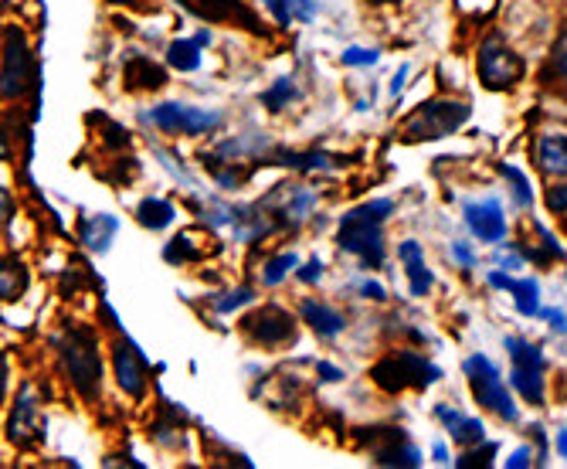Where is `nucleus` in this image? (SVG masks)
<instances>
[{
  "label": "nucleus",
  "mask_w": 567,
  "mask_h": 469,
  "mask_svg": "<svg viewBox=\"0 0 567 469\" xmlns=\"http://www.w3.org/2000/svg\"><path fill=\"white\" fill-rule=\"evenodd\" d=\"M378 62H381V51L378 48H360V44H353V48L343 51V65H353V69H360V65H378Z\"/></svg>",
  "instance_id": "473e14b6"
},
{
  "label": "nucleus",
  "mask_w": 567,
  "mask_h": 469,
  "mask_svg": "<svg viewBox=\"0 0 567 469\" xmlns=\"http://www.w3.org/2000/svg\"><path fill=\"white\" fill-rule=\"evenodd\" d=\"M177 207L167 197H146L136 204V222L150 232H164L167 225H174Z\"/></svg>",
  "instance_id": "aec40b11"
},
{
  "label": "nucleus",
  "mask_w": 567,
  "mask_h": 469,
  "mask_svg": "<svg viewBox=\"0 0 567 469\" xmlns=\"http://www.w3.org/2000/svg\"><path fill=\"white\" fill-rule=\"evenodd\" d=\"M530 462H534V459H530V449H527V446H520L517 452H513V456L506 459V466H509V469H527Z\"/></svg>",
  "instance_id": "79ce46f5"
},
{
  "label": "nucleus",
  "mask_w": 567,
  "mask_h": 469,
  "mask_svg": "<svg viewBox=\"0 0 567 469\" xmlns=\"http://www.w3.org/2000/svg\"><path fill=\"white\" fill-rule=\"evenodd\" d=\"M557 452L567 459V429H560V432H557Z\"/></svg>",
  "instance_id": "8fccbe9b"
},
{
  "label": "nucleus",
  "mask_w": 567,
  "mask_h": 469,
  "mask_svg": "<svg viewBox=\"0 0 567 469\" xmlns=\"http://www.w3.org/2000/svg\"><path fill=\"white\" fill-rule=\"evenodd\" d=\"M371 456L378 466H422V449L411 446L401 429H378Z\"/></svg>",
  "instance_id": "f8f14e48"
},
{
  "label": "nucleus",
  "mask_w": 567,
  "mask_h": 469,
  "mask_svg": "<svg viewBox=\"0 0 567 469\" xmlns=\"http://www.w3.org/2000/svg\"><path fill=\"white\" fill-rule=\"evenodd\" d=\"M296 266H299V255L296 252H282V255L269 258V263L262 266V283L266 286H279L289 273H296Z\"/></svg>",
  "instance_id": "c756f323"
},
{
  "label": "nucleus",
  "mask_w": 567,
  "mask_h": 469,
  "mask_svg": "<svg viewBox=\"0 0 567 469\" xmlns=\"http://www.w3.org/2000/svg\"><path fill=\"white\" fill-rule=\"evenodd\" d=\"M452 255H455L458 263L466 266V269H473V266H476V252H473L466 242H452Z\"/></svg>",
  "instance_id": "58836bf2"
},
{
  "label": "nucleus",
  "mask_w": 567,
  "mask_h": 469,
  "mask_svg": "<svg viewBox=\"0 0 567 469\" xmlns=\"http://www.w3.org/2000/svg\"><path fill=\"white\" fill-rule=\"evenodd\" d=\"M524 258H527V252L524 248H517V245H503L499 248V266L509 273V269H524Z\"/></svg>",
  "instance_id": "c9c22d12"
},
{
  "label": "nucleus",
  "mask_w": 567,
  "mask_h": 469,
  "mask_svg": "<svg viewBox=\"0 0 567 469\" xmlns=\"http://www.w3.org/2000/svg\"><path fill=\"white\" fill-rule=\"evenodd\" d=\"M544 204H547V212H550V215H557V218H567V181H560V184L547 187V194H544Z\"/></svg>",
  "instance_id": "72a5a7b5"
},
{
  "label": "nucleus",
  "mask_w": 567,
  "mask_h": 469,
  "mask_svg": "<svg viewBox=\"0 0 567 469\" xmlns=\"http://www.w3.org/2000/svg\"><path fill=\"white\" fill-rule=\"evenodd\" d=\"M449 436L458 449H470V446H480L486 439V426L480 419H466V415H462V419L449 429Z\"/></svg>",
  "instance_id": "c85d7f7f"
},
{
  "label": "nucleus",
  "mask_w": 567,
  "mask_h": 469,
  "mask_svg": "<svg viewBox=\"0 0 567 469\" xmlns=\"http://www.w3.org/2000/svg\"><path fill=\"white\" fill-rule=\"evenodd\" d=\"M102 130H106V146H130V133L120 126V123H113V120H102Z\"/></svg>",
  "instance_id": "e433bc0d"
},
{
  "label": "nucleus",
  "mask_w": 567,
  "mask_h": 469,
  "mask_svg": "<svg viewBox=\"0 0 567 469\" xmlns=\"http://www.w3.org/2000/svg\"><path fill=\"white\" fill-rule=\"evenodd\" d=\"M113 368H116V381H120V388L126 391V395H133V398H143L146 395V368H143V357H140V350L123 337V340H116V347H113Z\"/></svg>",
  "instance_id": "ddd939ff"
},
{
  "label": "nucleus",
  "mask_w": 567,
  "mask_h": 469,
  "mask_svg": "<svg viewBox=\"0 0 567 469\" xmlns=\"http://www.w3.org/2000/svg\"><path fill=\"white\" fill-rule=\"evenodd\" d=\"M116 228H120V222L113 215H95V218L82 222V245L89 252H110Z\"/></svg>",
  "instance_id": "412c9836"
},
{
  "label": "nucleus",
  "mask_w": 567,
  "mask_h": 469,
  "mask_svg": "<svg viewBox=\"0 0 567 469\" xmlns=\"http://www.w3.org/2000/svg\"><path fill=\"white\" fill-rule=\"evenodd\" d=\"M435 462H439V466H449V462H452V459H449V449H445V446H435Z\"/></svg>",
  "instance_id": "09e8293b"
},
{
  "label": "nucleus",
  "mask_w": 567,
  "mask_h": 469,
  "mask_svg": "<svg viewBox=\"0 0 567 469\" xmlns=\"http://www.w3.org/2000/svg\"><path fill=\"white\" fill-rule=\"evenodd\" d=\"M24 289H28V266L18 255H8L4 273H0V293H4L8 303H14Z\"/></svg>",
  "instance_id": "a878e982"
},
{
  "label": "nucleus",
  "mask_w": 567,
  "mask_h": 469,
  "mask_svg": "<svg viewBox=\"0 0 567 469\" xmlns=\"http://www.w3.org/2000/svg\"><path fill=\"white\" fill-rule=\"evenodd\" d=\"M499 174L513 184V197H517L520 207H530L534 204V191H530V181L513 167V164H499Z\"/></svg>",
  "instance_id": "7c9ffc66"
},
{
  "label": "nucleus",
  "mask_w": 567,
  "mask_h": 469,
  "mask_svg": "<svg viewBox=\"0 0 567 469\" xmlns=\"http://www.w3.org/2000/svg\"><path fill=\"white\" fill-rule=\"evenodd\" d=\"M466 225L470 232L486 242V245H496L506 238V215H503V204L496 197H486V201H473L466 204Z\"/></svg>",
  "instance_id": "9b49d317"
},
{
  "label": "nucleus",
  "mask_w": 567,
  "mask_h": 469,
  "mask_svg": "<svg viewBox=\"0 0 567 469\" xmlns=\"http://www.w3.org/2000/svg\"><path fill=\"white\" fill-rule=\"evenodd\" d=\"M150 123H157L164 133L174 136H204L218 130L221 113L218 110H200V106H184V102H161L146 113Z\"/></svg>",
  "instance_id": "6e6552de"
},
{
  "label": "nucleus",
  "mask_w": 567,
  "mask_h": 469,
  "mask_svg": "<svg viewBox=\"0 0 567 469\" xmlns=\"http://www.w3.org/2000/svg\"><path fill=\"white\" fill-rule=\"evenodd\" d=\"M218 252V245H197V232H181L174 235V242H167L164 258L167 263H197V258Z\"/></svg>",
  "instance_id": "4be33fe9"
},
{
  "label": "nucleus",
  "mask_w": 567,
  "mask_h": 469,
  "mask_svg": "<svg viewBox=\"0 0 567 469\" xmlns=\"http://www.w3.org/2000/svg\"><path fill=\"white\" fill-rule=\"evenodd\" d=\"M317 375H320L323 381H340V378H343V371H340V368H333V364H327V360H320V364H317Z\"/></svg>",
  "instance_id": "37998d69"
},
{
  "label": "nucleus",
  "mask_w": 567,
  "mask_h": 469,
  "mask_svg": "<svg viewBox=\"0 0 567 469\" xmlns=\"http://www.w3.org/2000/svg\"><path fill=\"white\" fill-rule=\"evenodd\" d=\"M167 85V69L157 65L146 55H133L126 62V89H164Z\"/></svg>",
  "instance_id": "6ab92c4d"
},
{
  "label": "nucleus",
  "mask_w": 567,
  "mask_h": 469,
  "mask_svg": "<svg viewBox=\"0 0 567 469\" xmlns=\"http://www.w3.org/2000/svg\"><path fill=\"white\" fill-rule=\"evenodd\" d=\"M486 279H489V286H493V289H506V293H509V283H513V279H509V273H499V269H493Z\"/></svg>",
  "instance_id": "a18cd8bd"
},
{
  "label": "nucleus",
  "mask_w": 567,
  "mask_h": 469,
  "mask_svg": "<svg viewBox=\"0 0 567 469\" xmlns=\"http://www.w3.org/2000/svg\"><path fill=\"white\" fill-rule=\"evenodd\" d=\"M262 4L269 8V14L282 24V28H289L292 21H313L317 18V0H262Z\"/></svg>",
  "instance_id": "5701e85b"
},
{
  "label": "nucleus",
  "mask_w": 567,
  "mask_h": 469,
  "mask_svg": "<svg viewBox=\"0 0 567 469\" xmlns=\"http://www.w3.org/2000/svg\"><path fill=\"white\" fill-rule=\"evenodd\" d=\"M398 258H401V266H404V276H408V286H411V296H429L432 289V273L425 266V252L415 238H408L398 245Z\"/></svg>",
  "instance_id": "dca6fc26"
},
{
  "label": "nucleus",
  "mask_w": 567,
  "mask_h": 469,
  "mask_svg": "<svg viewBox=\"0 0 567 469\" xmlns=\"http://www.w3.org/2000/svg\"><path fill=\"white\" fill-rule=\"evenodd\" d=\"M540 317L550 320V330L554 334H567V313H560V309H540Z\"/></svg>",
  "instance_id": "ea45409f"
},
{
  "label": "nucleus",
  "mask_w": 567,
  "mask_h": 469,
  "mask_svg": "<svg viewBox=\"0 0 567 469\" xmlns=\"http://www.w3.org/2000/svg\"><path fill=\"white\" fill-rule=\"evenodd\" d=\"M238 327L262 347H282L289 340H296V320L276 303H266L259 309H251L248 317L238 320Z\"/></svg>",
  "instance_id": "9d476101"
},
{
  "label": "nucleus",
  "mask_w": 567,
  "mask_h": 469,
  "mask_svg": "<svg viewBox=\"0 0 567 469\" xmlns=\"http://www.w3.org/2000/svg\"><path fill=\"white\" fill-rule=\"evenodd\" d=\"M496 452H499V446H496V442H486V446L480 442V449H473V446H470L466 452H462V456L455 459V466H458V469H480V466H489Z\"/></svg>",
  "instance_id": "2f4dec72"
},
{
  "label": "nucleus",
  "mask_w": 567,
  "mask_h": 469,
  "mask_svg": "<svg viewBox=\"0 0 567 469\" xmlns=\"http://www.w3.org/2000/svg\"><path fill=\"white\" fill-rule=\"evenodd\" d=\"M476 72H480V82L489 92H506V89H513V85H517L527 75V62L520 59V51H513V44L506 41V34L493 31L480 44Z\"/></svg>",
  "instance_id": "39448f33"
},
{
  "label": "nucleus",
  "mask_w": 567,
  "mask_h": 469,
  "mask_svg": "<svg viewBox=\"0 0 567 469\" xmlns=\"http://www.w3.org/2000/svg\"><path fill=\"white\" fill-rule=\"evenodd\" d=\"M360 296H364V299H374V303L388 299L384 286H381V283H374V279H368V283H360Z\"/></svg>",
  "instance_id": "a19ab883"
},
{
  "label": "nucleus",
  "mask_w": 567,
  "mask_h": 469,
  "mask_svg": "<svg viewBox=\"0 0 567 469\" xmlns=\"http://www.w3.org/2000/svg\"><path fill=\"white\" fill-rule=\"evenodd\" d=\"M470 116H473L470 102H462V99H432V102H422V106L398 126V140L401 143L442 140V136L455 133Z\"/></svg>",
  "instance_id": "f03ea898"
},
{
  "label": "nucleus",
  "mask_w": 567,
  "mask_h": 469,
  "mask_svg": "<svg viewBox=\"0 0 567 469\" xmlns=\"http://www.w3.org/2000/svg\"><path fill=\"white\" fill-rule=\"evenodd\" d=\"M506 354L513 360L509 385L520 391L524 401L544 405L547 401V381H544V354L537 344L524 337H506Z\"/></svg>",
  "instance_id": "0eeeda50"
},
{
  "label": "nucleus",
  "mask_w": 567,
  "mask_h": 469,
  "mask_svg": "<svg viewBox=\"0 0 567 469\" xmlns=\"http://www.w3.org/2000/svg\"><path fill=\"white\" fill-rule=\"evenodd\" d=\"M404 79H408V65H401V69L394 72V82H391V95H401V89H404Z\"/></svg>",
  "instance_id": "49530a36"
},
{
  "label": "nucleus",
  "mask_w": 567,
  "mask_h": 469,
  "mask_svg": "<svg viewBox=\"0 0 567 469\" xmlns=\"http://www.w3.org/2000/svg\"><path fill=\"white\" fill-rule=\"evenodd\" d=\"M462 371H466V378H470V388H473L476 401L483 408H489L496 419H503V422H517L520 419V408H517V401H513L509 388L503 385L496 364L489 357H483V354L466 357Z\"/></svg>",
  "instance_id": "423d86ee"
},
{
  "label": "nucleus",
  "mask_w": 567,
  "mask_h": 469,
  "mask_svg": "<svg viewBox=\"0 0 567 469\" xmlns=\"http://www.w3.org/2000/svg\"><path fill=\"white\" fill-rule=\"evenodd\" d=\"M113 4H126V0H113Z\"/></svg>",
  "instance_id": "603ef678"
},
{
  "label": "nucleus",
  "mask_w": 567,
  "mask_h": 469,
  "mask_svg": "<svg viewBox=\"0 0 567 469\" xmlns=\"http://www.w3.org/2000/svg\"><path fill=\"white\" fill-rule=\"evenodd\" d=\"M534 156H537L540 174L567 181V133H544L537 140Z\"/></svg>",
  "instance_id": "a211bd4d"
},
{
  "label": "nucleus",
  "mask_w": 567,
  "mask_h": 469,
  "mask_svg": "<svg viewBox=\"0 0 567 469\" xmlns=\"http://www.w3.org/2000/svg\"><path fill=\"white\" fill-rule=\"evenodd\" d=\"M435 415H439V419H442L449 429L462 419V411H455V408H449V405H439V408H435Z\"/></svg>",
  "instance_id": "c03bdc74"
},
{
  "label": "nucleus",
  "mask_w": 567,
  "mask_h": 469,
  "mask_svg": "<svg viewBox=\"0 0 567 469\" xmlns=\"http://www.w3.org/2000/svg\"><path fill=\"white\" fill-rule=\"evenodd\" d=\"M547 79L567 85V21L560 24L557 38H554V48H550V62H547Z\"/></svg>",
  "instance_id": "bb28decb"
},
{
  "label": "nucleus",
  "mask_w": 567,
  "mask_h": 469,
  "mask_svg": "<svg viewBox=\"0 0 567 469\" xmlns=\"http://www.w3.org/2000/svg\"><path fill=\"white\" fill-rule=\"evenodd\" d=\"M14 218V201H11V191H4V222Z\"/></svg>",
  "instance_id": "de8ad7c7"
},
{
  "label": "nucleus",
  "mask_w": 567,
  "mask_h": 469,
  "mask_svg": "<svg viewBox=\"0 0 567 469\" xmlns=\"http://www.w3.org/2000/svg\"><path fill=\"white\" fill-rule=\"evenodd\" d=\"M509 296H513V303H517V309L524 313V317H540V283L534 276L513 279Z\"/></svg>",
  "instance_id": "393cba45"
},
{
  "label": "nucleus",
  "mask_w": 567,
  "mask_h": 469,
  "mask_svg": "<svg viewBox=\"0 0 567 469\" xmlns=\"http://www.w3.org/2000/svg\"><path fill=\"white\" fill-rule=\"evenodd\" d=\"M442 378V368L415 350H401V354H391L384 360H378L371 368V381L388 391V395H398V391H408V388H429Z\"/></svg>",
  "instance_id": "20e7f679"
},
{
  "label": "nucleus",
  "mask_w": 567,
  "mask_h": 469,
  "mask_svg": "<svg viewBox=\"0 0 567 469\" xmlns=\"http://www.w3.org/2000/svg\"><path fill=\"white\" fill-rule=\"evenodd\" d=\"M177 4L187 14L204 18V21H238L241 18L251 31H262L259 21H255V14L245 4H238V0H177Z\"/></svg>",
  "instance_id": "2eb2a0df"
},
{
  "label": "nucleus",
  "mask_w": 567,
  "mask_h": 469,
  "mask_svg": "<svg viewBox=\"0 0 567 469\" xmlns=\"http://www.w3.org/2000/svg\"><path fill=\"white\" fill-rule=\"evenodd\" d=\"M394 215L391 197H374L368 204L353 207L340 218V235L337 245L350 255H357L364 269H381L384 266V222Z\"/></svg>",
  "instance_id": "f257e3e1"
},
{
  "label": "nucleus",
  "mask_w": 567,
  "mask_h": 469,
  "mask_svg": "<svg viewBox=\"0 0 567 469\" xmlns=\"http://www.w3.org/2000/svg\"><path fill=\"white\" fill-rule=\"evenodd\" d=\"M200 41L197 38H174L167 44V62L177 69V72H197L200 69Z\"/></svg>",
  "instance_id": "b1692460"
},
{
  "label": "nucleus",
  "mask_w": 567,
  "mask_h": 469,
  "mask_svg": "<svg viewBox=\"0 0 567 469\" xmlns=\"http://www.w3.org/2000/svg\"><path fill=\"white\" fill-rule=\"evenodd\" d=\"M299 92H296V85H292V79H276L272 82V89H266L262 92V106L269 110V113H282L286 106H292V99H296Z\"/></svg>",
  "instance_id": "cd10ccee"
},
{
  "label": "nucleus",
  "mask_w": 567,
  "mask_h": 469,
  "mask_svg": "<svg viewBox=\"0 0 567 469\" xmlns=\"http://www.w3.org/2000/svg\"><path fill=\"white\" fill-rule=\"evenodd\" d=\"M255 299V289H248V286H241V289H235V293H228L225 299H218L215 306H218V313H235V309H241V306H248Z\"/></svg>",
  "instance_id": "f704fd0d"
},
{
  "label": "nucleus",
  "mask_w": 567,
  "mask_h": 469,
  "mask_svg": "<svg viewBox=\"0 0 567 469\" xmlns=\"http://www.w3.org/2000/svg\"><path fill=\"white\" fill-rule=\"evenodd\" d=\"M296 276H299V283L313 286V283L323 279V263H320V258H309V263H306L302 269H296Z\"/></svg>",
  "instance_id": "4c0bfd02"
},
{
  "label": "nucleus",
  "mask_w": 567,
  "mask_h": 469,
  "mask_svg": "<svg viewBox=\"0 0 567 469\" xmlns=\"http://www.w3.org/2000/svg\"><path fill=\"white\" fill-rule=\"evenodd\" d=\"M299 317H302V324H309L313 327L320 337H340L343 330H347V317L340 309H333V306H327V303H320V299H302L299 303Z\"/></svg>",
  "instance_id": "f3484780"
},
{
  "label": "nucleus",
  "mask_w": 567,
  "mask_h": 469,
  "mask_svg": "<svg viewBox=\"0 0 567 469\" xmlns=\"http://www.w3.org/2000/svg\"><path fill=\"white\" fill-rule=\"evenodd\" d=\"M38 429H41V411H38V401L31 395V388H24L11 408V419H8V439L14 446H31L38 439Z\"/></svg>",
  "instance_id": "4468645a"
},
{
  "label": "nucleus",
  "mask_w": 567,
  "mask_h": 469,
  "mask_svg": "<svg viewBox=\"0 0 567 469\" xmlns=\"http://www.w3.org/2000/svg\"><path fill=\"white\" fill-rule=\"evenodd\" d=\"M34 65H31V44L28 34L18 24L4 28V79H0V92L4 99H21L31 85Z\"/></svg>",
  "instance_id": "1a4fd4ad"
},
{
  "label": "nucleus",
  "mask_w": 567,
  "mask_h": 469,
  "mask_svg": "<svg viewBox=\"0 0 567 469\" xmlns=\"http://www.w3.org/2000/svg\"><path fill=\"white\" fill-rule=\"evenodd\" d=\"M62 364L69 371L72 388L82 398H99L102 388V357H99V344L95 334L89 327H69V337L62 340Z\"/></svg>",
  "instance_id": "7ed1b4c3"
},
{
  "label": "nucleus",
  "mask_w": 567,
  "mask_h": 469,
  "mask_svg": "<svg viewBox=\"0 0 567 469\" xmlns=\"http://www.w3.org/2000/svg\"><path fill=\"white\" fill-rule=\"evenodd\" d=\"M368 4H374V8H378V4H401V0H368Z\"/></svg>",
  "instance_id": "3c124183"
}]
</instances>
